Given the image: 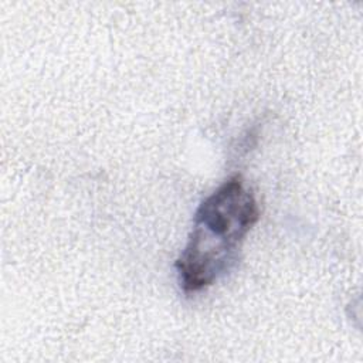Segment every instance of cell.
<instances>
[{"label": "cell", "mask_w": 363, "mask_h": 363, "mask_svg": "<svg viewBox=\"0 0 363 363\" xmlns=\"http://www.w3.org/2000/svg\"><path fill=\"white\" fill-rule=\"evenodd\" d=\"M258 220L255 196L240 174L228 177L207 196L174 264L183 291L199 292L225 275L238 261L241 245Z\"/></svg>", "instance_id": "obj_1"}]
</instances>
